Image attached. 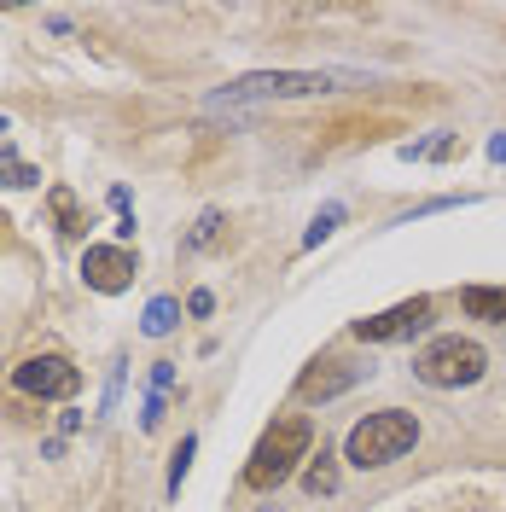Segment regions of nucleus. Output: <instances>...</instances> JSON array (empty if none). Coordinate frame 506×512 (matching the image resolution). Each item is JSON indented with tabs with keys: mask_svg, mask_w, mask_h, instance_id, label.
Returning a JSON list of instances; mask_svg holds the SVG:
<instances>
[{
	"mask_svg": "<svg viewBox=\"0 0 506 512\" xmlns=\"http://www.w3.org/2000/svg\"><path fill=\"white\" fill-rule=\"evenodd\" d=\"M309 448H315V425L303 414H285L274 419L268 431H262V443L251 448V466H245V489L256 495H268V489H280L291 472H297V460H309Z\"/></svg>",
	"mask_w": 506,
	"mask_h": 512,
	"instance_id": "obj_1",
	"label": "nucleus"
},
{
	"mask_svg": "<svg viewBox=\"0 0 506 512\" xmlns=\"http://www.w3.org/2000/svg\"><path fill=\"white\" fill-rule=\"evenodd\" d=\"M413 443H419V419L402 414V408H384V414H367L344 437V460L349 466H361V472H373V466L402 460Z\"/></svg>",
	"mask_w": 506,
	"mask_h": 512,
	"instance_id": "obj_2",
	"label": "nucleus"
},
{
	"mask_svg": "<svg viewBox=\"0 0 506 512\" xmlns=\"http://www.w3.org/2000/svg\"><path fill=\"white\" fill-rule=\"evenodd\" d=\"M483 367H489V355H483V344H472V338H431L425 350L413 355V373L431 384V390H460V384H477L483 379Z\"/></svg>",
	"mask_w": 506,
	"mask_h": 512,
	"instance_id": "obj_3",
	"label": "nucleus"
},
{
	"mask_svg": "<svg viewBox=\"0 0 506 512\" xmlns=\"http://www.w3.org/2000/svg\"><path fill=\"white\" fill-rule=\"evenodd\" d=\"M338 76L332 70H256V76H239L227 99H303V94H326Z\"/></svg>",
	"mask_w": 506,
	"mask_h": 512,
	"instance_id": "obj_4",
	"label": "nucleus"
},
{
	"mask_svg": "<svg viewBox=\"0 0 506 512\" xmlns=\"http://www.w3.org/2000/svg\"><path fill=\"white\" fill-rule=\"evenodd\" d=\"M12 384H18L24 396H41V402H64V396L82 390V373H76L64 355H30V361L12 367Z\"/></svg>",
	"mask_w": 506,
	"mask_h": 512,
	"instance_id": "obj_5",
	"label": "nucleus"
},
{
	"mask_svg": "<svg viewBox=\"0 0 506 512\" xmlns=\"http://www.w3.org/2000/svg\"><path fill=\"white\" fill-rule=\"evenodd\" d=\"M425 326H431V297H408V303H396V309H384V315L355 320L349 332H355L361 344H396V338H413V332H425Z\"/></svg>",
	"mask_w": 506,
	"mask_h": 512,
	"instance_id": "obj_6",
	"label": "nucleus"
},
{
	"mask_svg": "<svg viewBox=\"0 0 506 512\" xmlns=\"http://www.w3.org/2000/svg\"><path fill=\"white\" fill-rule=\"evenodd\" d=\"M134 274H140V262H134V251L128 245H88V256H82V280L94 291H128L134 286Z\"/></svg>",
	"mask_w": 506,
	"mask_h": 512,
	"instance_id": "obj_7",
	"label": "nucleus"
},
{
	"mask_svg": "<svg viewBox=\"0 0 506 512\" xmlns=\"http://www.w3.org/2000/svg\"><path fill=\"white\" fill-rule=\"evenodd\" d=\"M361 373H367V367H349V361H315V367L297 379V396H303V402H332V396H344Z\"/></svg>",
	"mask_w": 506,
	"mask_h": 512,
	"instance_id": "obj_8",
	"label": "nucleus"
},
{
	"mask_svg": "<svg viewBox=\"0 0 506 512\" xmlns=\"http://www.w3.org/2000/svg\"><path fill=\"white\" fill-rule=\"evenodd\" d=\"M47 204H53V222H59L64 239H82V233H88V216H82V204H76V192L70 187H53L47 192Z\"/></svg>",
	"mask_w": 506,
	"mask_h": 512,
	"instance_id": "obj_9",
	"label": "nucleus"
},
{
	"mask_svg": "<svg viewBox=\"0 0 506 512\" xmlns=\"http://www.w3.org/2000/svg\"><path fill=\"white\" fill-rule=\"evenodd\" d=\"M466 315H477V320H501L506 326V286H466Z\"/></svg>",
	"mask_w": 506,
	"mask_h": 512,
	"instance_id": "obj_10",
	"label": "nucleus"
},
{
	"mask_svg": "<svg viewBox=\"0 0 506 512\" xmlns=\"http://www.w3.org/2000/svg\"><path fill=\"white\" fill-rule=\"evenodd\" d=\"M303 489H309V495H332V489H338V454H332V448L315 454V466L303 472Z\"/></svg>",
	"mask_w": 506,
	"mask_h": 512,
	"instance_id": "obj_11",
	"label": "nucleus"
},
{
	"mask_svg": "<svg viewBox=\"0 0 506 512\" xmlns=\"http://www.w3.org/2000/svg\"><path fill=\"white\" fill-rule=\"evenodd\" d=\"M35 181H41V169H35V163L6 158V152H0V187H6V192H24V187H35Z\"/></svg>",
	"mask_w": 506,
	"mask_h": 512,
	"instance_id": "obj_12",
	"label": "nucleus"
},
{
	"mask_svg": "<svg viewBox=\"0 0 506 512\" xmlns=\"http://www.w3.org/2000/svg\"><path fill=\"white\" fill-rule=\"evenodd\" d=\"M175 320H181V303H175V297H158V303L146 309V338H163V332H175Z\"/></svg>",
	"mask_w": 506,
	"mask_h": 512,
	"instance_id": "obj_13",
	"label": "nucleus"
},
{
	"mask_svg": "<svg viewBox=\"0 0 506 512\" xmlns=\"http://www.w3.org/2000/svg\"><path fill=\"white\" fill-rule=\"evenodd\" d=\"M338 222H344V204H326V210H320L315 222H309V233H303V245L315 251L320 239H332V233H338Z\"/></svg>",
	"mask_w": 506,
	"mask_h": 512,
	"instance_id": "obj_14",
	"label": "nucleus"
},
{
	"mask_svg": "<svg viewBox=\"0 0 506 512\" xmlns=\"http://www.w3.org/2000/svg\"><path fill=\"white\" fill-rule=\"evenodd\" d=\"M216 239H222V210H204L198 227H192V239H187V251H210Z\"/></svg>",
	"mask_w": 506,
	"mask_h": 512,
	"instance_id": "obj_15",
	"label": "nucleus"
},
{
	"mask_svg": "<svg viewBox=\"0 0 506 512\" xmlns=\"http://www.w3.org/2000/svg\"><path fill=\"white\" fill-rule=\"evenodd\" d=\"M192 437H181V448H175V466H169V489H181V478H187V460H192Z\"/></svg>",
	"mask_w": 506,
	"mask_h": 512,
	"instance_id": "obj_16",
	"label": "nucleus"
},
{
	"mask_svg": "<svg viewBox=\"0 0 506 512\" xmlns=\"http://www.w3.org/2000/svg\"><path fill=\"white\" fill-rule=\"evenodd\" d=\"M169 379H175V361H158V367H152V384H158V396L169 390Z\"/></svg>",
	"mask_w": 506,
	"mask_h": 512,
	"instance_id": "obj_17",
	"label": "nucleus"
},
{
	"mask_svg": "<svg viewBox=\"0 0 506 512\" xmlns=\"http://www.w3.org/2000/svg\"><path fill=\"white\" fill-rule=\"evenodd\" d=\"M187 309H192V315H210V309H216V297H210V291H192Z\"/></svg>",
	"mask_w": 506,
	"mask_h": 512,
	"instance_id": "obj_18",
	"label": "nucleus"
},
{
	"mask_svg": "<svg viewBox=\"0 0 506 512\" xmlns=\"http://www.w3.org/2000/svg\"><path fill=\"white\" fill-rule=\"evenodd\" d=\"M163 419V396H152V402H146V414H140V425H146V431H152V425H158Z\"/></svg>",
	"mask_w": 506,
	"mask_h": 512,
	"instance_id": "obj_19",
	"label": "nucleus"
},
{
	"mask_svg": "<svg viewBox=\"0 0 506 512\" xmlns=\"http://www.w3.org/2000/svg\"><path fill=\"white\" fill-rule=\"evenodd\" d=\"M489 158H495V163L506 158V134H495V140H489Z\"/></svg>",
	"mask_w": 506,
	"mask_h": 512,
	"instance_id": "obj_20",
	"label": "nucleus"
},
{
	"mask_svg": "<svg viewBox=\"0 0 506 512\" xmlns=\"http://www.w3.org/2000/svg\"><path fill=\"white\" fill-rule=\"evenodd\" d=\"M0 245H6V222H0Z\"/></svg>",
	"mask_w": 506,
	"mask_h": 512,
	"instance_id": "obj_21",
	"label": "nucleus"
},
{
	"mask_svg": "<svg viewBox=\"0 0 506 512\" xmlns=\"http://www.w3.org/2000/svg\"><path fill=\"white\" fill-rule=\"evenodd\" d=\"M0 134H6V117H0Z\"/></svg>",
	"mask_w": 506,
	"mask_h": 512,
	"instance_id": "obj_22",
	"label": "nucleus"
}]
</instances>
